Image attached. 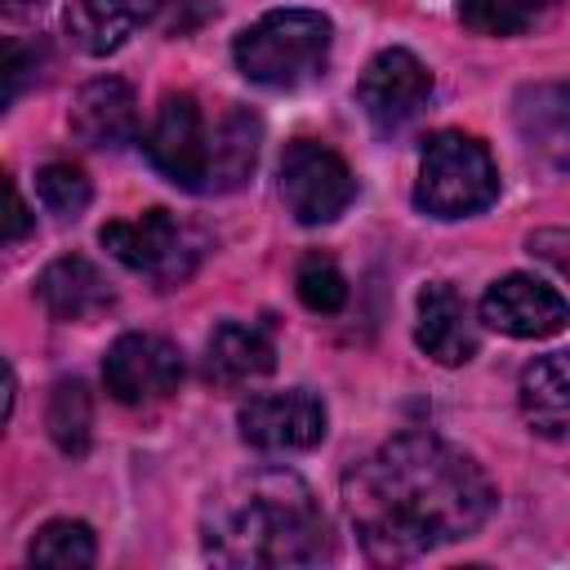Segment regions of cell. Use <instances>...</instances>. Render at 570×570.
<instances>
[{
  "mask_svg": "<svg viewBox=\"0 0 570 570\" xmlns=\"http://www.w3.org/2000/svg\"><path fill=\"white\" fill-rule=\"evenodd\" d=\"M209 134L205 111L191 94H169L147 129V156L151 165L183 191H209Z\"/></svg>",
  "mask_w": 570,
  "mask_h": 570,
  "instance_id": "7",
  "label": "cell"
},
{
  "mask_svg": "<svg viewBox=\"0 0 570 570\" xmlns=\"http://www.w3.org/2000/svg\"><path fill=\"white\" fill-rule=\"evenodd\" d=\"M240 436L254 450H312L325 436V405L303 387L254 396L240 410Z\"/></svg>",
  "mask_w": 570,
  "mask_h": 570,
  "instance_id": "11",
  "label": "cell"
},
{
  "mask_svg": "<svg viewBox=\"0 0 570 570\" xmlns=\"http://www.w3.org/2000/svg\"><path fill=\"white\" fill-rule=\"evenodd\" d=\"M62 27L76 49L107 58L116 53L134 31V9L125 0H71L62 13Z\"/></svg>",
  "mask_w": 570,
  "mask_h": 570,
  "instance_id": "19",
  "label": "cell"
},
{
  "mask_svg": "<svg viewBox=\"0 0 570 570\" xmlns=\"http://www.w3.org/2000/svg\"><path fill=\"white\" fill-rule=\"evenodd\" d=\"M36 298L53 321H94L116 303V289L89 258L62 254L40 272Z\"/></svg>",
  "mask_w": 570,
  "mask_h": 570,
  "instance_id": "13",
  "label": "cell"
},
{
  "mask_svg": "<svg viewBox=\"0 0 570 570\" xmlns=\"http://www.w3.org/2000/svg\"><path fill=\"white\" fill-rule=\"evenodd\" d=\"M138 13L151 31L178 40V36L200 31L218 13V0H138Z\"/></svg>",
  "mask_w": 570,
  "mask_h": 570,
  "instance_id": "25",
  "label": "cell"
},
{
  "mask_svg": "<svg viewBox=\"0 0 570 570\" xmlns=\"http://www.w3.org/2000/svg\"><path fill=\"white\" fill-rule=\"evenodd\" d=\"M481 321L499 334H512V338H552L570 325V303L548 281L512 272L485 289Z\"/></svg>",
  "mask_w": 570,
  "mask_h": 570,
  "instance_id": "10",
  "label": "cell"
},
{
  "mask_svg": "<svg viewBox=\"0 0 570 570\" xmlns=\"http://www.w3.org/2000/svg\"><path fill=\"white\" fill-rule=\"evenodd\" d=\"M414 338L436 365H468L476 356V325L468 316V303L445 281H432L419 289Z\"/></svg>",
  "mask_w": 570,
  "mask_h": 570,
  "instance_id": "14",
  "label": "cell"
},
{
  "mask_svg": "<svg viewBox=\"0 0 570 570\" xmlns=\"http://www.w3.org/2000/svg\"><path fill=\"white\" fill-rule=\"evenodd\" d=\"M49 436L62 454H85L89 450V432H94V396L80 379H58L49 392Z\"/></svg>",
  "mask_w": 570,
  "mask_h": 570,
  "instance_id": "20",
  "label": "cell"
},
{
  "mask_svg": "<svg viewBox=\"0 0 570 570\" xmlns=\"http://www.w3.org/2000/svg\"><path fill=\"white\" fill-rule=\"evenodd\" d=\"M557 0H459V22L476 36H525Z\"/></svg>",
  "mask_w": 570,
  "mask_h": 570,
  "instance_id": "21",
  "label": "cell"
},
{
  "mask_svg": "<svg viewBox=\"0 0 570 570\" xmlns=\"http://www.w3.org/2000/svg\"><path fill=\"white\" fill-rule=\"evenodd\" d=\"M102 383L120 405H156L183 383V352L160 334H120L102 356Z\"/></svg>",
  "mask_w": 570,
  "mask_h": 570,
  "instance_id": "8",
  "label": "cell"
},
{
  "mask_svg": "<svg viewBox=\"0 0 570 570\" xmlns=\"http://www.w3.org/2000/svg\"><path fill=\"white\" fill-rule=\"evenodd\" d=\"M517 125L525 142L570 174V85H534L517 94Z\"/></svg>",
  "mask_w": 570,
  "mask_h": 570,
  "instance_id": "17",
  "label": "cell"
},
{
  "mask_svg": "<svg viewBox=\"0 0 570 570\" xmlns=\"http://www.w3.org/2000/svg\"><path fill=\"white\" fill-rule=\"evenodd\" d=\"M272 365H276V347L263 325L223 321L209 334V374H218L223 383L263 379V374H272Z\"/></svg>",
  "mask_w": 570,
  "mask_h": 570,
  "instance_id": "18",
  "label": "cell"
},
{
  "mask_svg": "<svg viewBox=\"0 0 570 570\" xmlns=\"http://www.w3.org/2000/svg\"><path fill=\"white\" fill-rule=\"evenodd\" d=\"M27 561L58 566V570H85V566H94V530L85 521H49L36 530Z\"/></svg>",
  "mask_w": 570,
  "mask_h": 570,
  "instance_id": "22",
  "label": "cell"
},
{
  "mask_svg": "<svg viewBox=\"0 0 570 570\" xmlns=\"http://www.w3.org/2000/svg\"><path fill=\"white\" fill-rule=\"evenodd\" d=\"M356 196V178L343 156L316 138H294L281 156V200L303 227L334 223Z\"/></svg>",
  "mask_w": 570,
  "mask_h": 570,
  "instance_id": "6",
  "label": "cell"
},
{
  "mask_svg": "<svg viewBox=\"0 0 570 570\" xmlns=\"http://www.w3.org/2000/svg\"><path fill=\"white\" fill-rule=\"evenodd\" d=\"M334 27L316 9H272L232 45L245 80L267 89H298L330 67Z\"/></svg>",
  "mask_w": 570,
  "mask_h": 570,
  "instance_id": "3",
  "label": "cell"
},
{
  "mask_svg": "<svg viewBox=\"0 0 570 570\" xmlns=\"http://www.w3.org/2000/svg\"><path fill=\"white\" fill-rule=\"evenodd\" d=\"M4 191H9V232H4V240H9V245H18V240L31 232V214H27V205H22L18 183H13V178L4 183Z\"/></svg>",
  "mask_w": 570,
  "mask_h": 570,
  "instance_id": "27",
  "label": "cell"
},
{
  "mask_svg": "<svg viewBox=\"0 0 570 570\" xmlns=\"http://www.w3.org/2000/svg\"><path fill=\"white\" fill-rule=\"evenodd\" d=\"M521 414L543 436L570 432V352L534 356L521 370Z\"/></svg>",
  "mask_w": 570,
  "mask_h": 570,
  "instance_id": "16",
  "label": "cell"
},
{
  "mask_svg": "<svg viewBox=\"0 0 570 570\" xmlns=\"http://www.w3.org/2000/svg\"><path fill=\"white\" fill-rule=\"evenodd\" d=\"M40 4H45V0H4V9H9V13H36Z\"/></svg>",
  "mask_w": 570,
  "mask_h": 570,
  "instance_id": "28",
  "label": "cell"
},
{
  "mask_svg": "<svg viewBox=\"0 0 570 570\" xmlns=\"http://www.w3.org/2000/svg\"><path fill=\"white\" fill-rule=\"evenodd\" d=\"M71 134L85 147H98V151H116V147L134 142V134H138V98H134V89L120 76L89 80L71 102Z\"/></svg>",
  "mask_w": 570,
  "mask_h": 570,
  "instance_id": "12",
  "label": "cell"
},
{
  "mask_svg": "<svg viewBox=\"0 0 570 570\" xmlns=\"http://www.w3.org/2000/svg\"><path fill=\"white\" fill-rule=\"evenodd\" d=\"M27 71H31V62H27V49H22L18 40H9V45H4V107L18 98V89H22Z\"/></svg>",
  "mask_w": 570,
  "mask_h": 570,
  "instance_id": "26",
  "label": "cell"
},
{
  "mask_svg": "<svg viewBox=\"0 0 570 570\" xmlns=\"http://www.w3.org/2000/svg\"><path fill=\"white\" fill-rule=\"evenodd\" d=\"M294 285H298V298H303L307 312L334 316V312H343V303H347V281H343V272H338V263H334L330 254H307V258L298 263Z\"/></svg>",
  "mask_w": 570,
  "mask_h": 570,
  "instance_id": "24",
  "label": "cell"
},
{
  "mask_svg": "<svg viewBox=\"0 0 570 570\" xmlns=\"http://www.w3.org/2000/svg\"><path fill=\"white\" fill-rule=\"evenodd\" d=\"M343 503L374 561H410L476 534L494 512V485L441 436L401 432L343 476Z\"/></svg>",
  "mask_w": 570,
  "mask_h": 570,
  "instance_id": "1",
  "label": "cell"
},
{
  "mask_svg": "<svg viewBox=\"0 0 570 570\" xmlns=\"http://www.w3.org/2000/svg\"><path fill=\"white\" fill-rule=\"evenodd\" d=\"M258 147H263V120L249 107L227 102L209 134V191L245 187V178L258 165Z\"/></svg>",
  "mask_w": 570,
  "mask_h": 570,
  "instance_id": "15",
  "label": "cell"
},
{
  "mask_svg": "<svg viewBox=\"0 0 570 570\" xmlns=\"http://www.w3.org/2000/svg\"><path fill=\"white\" fill-rule=\"evenodd\" d=\"M98 240L129 272H142L147 281H156V289H178L200 263L196 232L187 223H178L169 209H147L138 218L107 223L98 232Z\"/></svg>",
  "mask_w": 570,
  "mask_h": 570,
  "instance_id": "5",
  "label": "cell"
},
{
  "mask_svg": "<svg viewBox=\"0 0 570 570\" xmlns=\"http://www.w3.org/2000/svg\"><path fill=\"white\" fill-rule=\"evenodd\" d=\"M36 196H40V205H45L53 218H80L85 205H89V196H94V187H89V178H85L76 165L49 160V165L36 174Z\"/></svg>",
  "mask_w": 570,
  "mask_h": 570,
  "instance_id": "23",
  "label": "cell"
},
{
  "mask_svg": "<svg viewBox=\"0 0 570 570\" xmlns=\"http://www.w3.org/2000/svg\"><path fill=\"white\" fill-rule=\"evenodd\" d=\"M205 557L218 566H316L330 548L325 512L303 476L263 468L223 485L200 517Z\"/></svg>",
  "mask_w": 570,
  "mask_h": 570,
  "instance_id": "2",
  "label": "cell"
},
{
  "mask_svg": "<svg viewBox=\"0 0 570 570\" xmlns=\"http://www.w3.org/2000/svg\"><path fill=\"white\" fill-rule=\"evenodd\" d=\"M499 196V169L472 134H432L423 142L419 160V183H414V205L432 218H468L494 205Z\"/></svg>",
  "mask_w": 570,
  "mask_h": 570,
  "instance_id": "4",
  "label": "cell"
},
{
  "mask_svg": "<svg viewBox=\"0 0 570 570\" xmlns=\"http://www.w3.org/2000/svg\"><path fill=\"white\" fill-rule=\"evenodd\" d=\"M432 98V71L410 49H383L356 80V102L379 134H401Z\"/></svg>",
  "mask_w": 570,
  "mask_h": 570,
  "instance_id": "9",
  "label": "cell"
}]
</instances>
